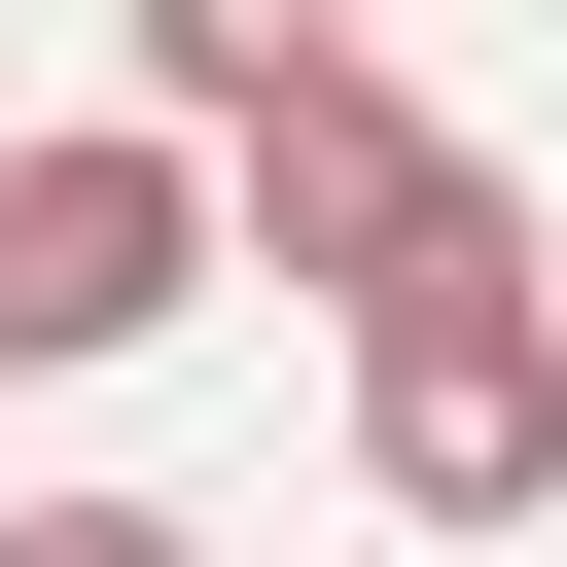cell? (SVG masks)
Listing matches in <instances>:
<instances>
[{
	"instance_id": "cell-1",
	"label": "cell",
	"mask_w": 567,
	"mask_h": 567,
	"mask_svg": "<svg viewBox=\"0 0 567 567\" xmlns=\"http://www.w3.org/2000/svg\"><path fill=\"white\" fill-rule=\"evenodd\" d=\"M213 248H284L319 319H425V284H532V177H496L461 106H390V71H319L284 142H213Z\"/></svg>"
},
{
	"instance_id": "cell-2",
	"label": "cell",
	"mask_w": 567,
	"mask_h": 567,
	"mask_svg": "<svg viewBox=\"0 0 567 567\" xmlns=\"http://www.w3.org/2000/svg\"><path fill=\"white\" fill-rule=\"evenodd\" d=\"M354 496H390V532H532V496H567V284L354 319Z\"/></svg>"
},
{
	"instance_id": "cell-3",
	"label": "cell",
	"mask_w": 567,
	"mask_h": 567,
	"mask_svg": "<svg viewBox=\"0 0 567 567\" xmlns=\"http://www.w3.org/2000/svg\"><path fill=\"white\" fill-rule=\"evenodd\" d=\"M177 284H213V142H0V390H106V354H177Z\"/></svg>"
},
{
	"instance_id": "cell-4",
	"label": "cell",
	"mask_w": 567,
	"mask_h": 567,
	"mask_svg": "<svg viewBox=\"0 0 567 567\" xmlns=\"http://www.w3.org/2000/svg\"><path fill=\"white\" fill-rule=\"evenodd\" d=\"M106 35H142V142H284L319 71H390L354 0H106Z\"/></svg>"
},
{
	"instance_id": "cell-5",
	"label": "cell",
	"mask_w": 567,
	"mask_h": 567,
	"mask_svg": "<svg viewBox=\"0 0 567 567\" xmlns=\"http://www.w3.org/2000/svg\"><path fill=\"white\" fill-rule=\"evenodd\" d=\"M0 567H213L177 496H0Z\"/></svg>"
}]
</instances>
